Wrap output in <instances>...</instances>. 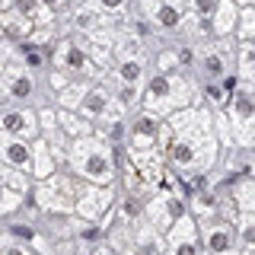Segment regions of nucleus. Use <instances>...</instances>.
I'll list each match as a JSON object with an SVG mask.
<instances>
[{
	"label": "nucleus",
	"mask_w": 255,
	"mask_h": 255,
	"mask_svg": "<svg viewBox=\"0 0 255 255\" xmlns=\"http://www.w3.org/2000/svg\"><path fill=\"white\" fill-rule=\"evenodd\" d=\"M125 77L134 80V77H137V67H134V64H128V67H125Z\"/></svg>",
	"instance_id": "obj_1"
}]
</instances>
